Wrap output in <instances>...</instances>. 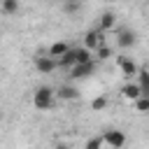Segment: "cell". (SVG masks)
Wrapping results in <instances>:
<instances>
[{
	"mask_svg": "<svg viewBox=\"0 0 149 149\" xmlns=\"http://www.w3.org/2000/svg\"><path fill=\"white\" fill-rule=\"evenodd\" d=\"M54 102H56V91H54L51 86H37V88H35V93H33V105H35V109H40V112L51 109Z\"/></svg>",
	"mask_w": 149,
	"mask_h": 149,
	"instance_id": "cell-1",
	"label": "cell"
},
{
	"mask_svg": "<svg viewBox=\"0 0 149 149\" xmlns=\"http://www.w3.org/2000/svg\"><path fill=\"white\" fill-rule=\"evenodd\" d=\"M33 65H35V70H37V72H42V74H51V72L58 68V61H56L54 56L44 54V56H35Z\"/></svg>",
	"mask_w": 149,
	"mask_h": 149,
	"instance_id": "cell-2",
	"label": "cell"
},
{
	"mask_svg": "<svg viewBox=\"0 0 149 149\" xmlns=\"http://www.w3.org/2000/svg\"><path fill=\"white\" fill-rule=\"evenodd\" d=\"M70 70V77L72 79H86L88 74L95 72V61H86V63H74L68 68Z\"/></svg>",
	"mask_w": 149,
	"mask_h": 149,
	"instance_id": "cell-3",
	"label": "cell"
},
{
	"mask_svg": "<svg viewBox=\"0 0 149 149\" xmlns=\"http://www.w3.org/2000/svg\"><path fill=\"white\" fill-rule=\"evenodd\" d=\"M102 140H105V144L112 147V149H119V147L126 144V135H123V130H116V128L105 130V133H102Z\"/></svg>",
	"mask_w": 149,
	"mask_h": 149,
	"instance_id": "cell-4",
	"label": "cell"
},
{
	"mask_svg": "<svg viewBox=\"0 0 149 149\" xmlns=\"http://www.w3.org/2000/svg\"><path fill=\"white\" fill-rule=\"evenodd\" d=\"M116 63H119V70H121V74H123L126 79L135 77V74H137V70H140V68H137V63H135L133 58H128V56H119V61H116Z\"/></svg>",
	"mask_w": 149,
	"mask_h": 149,
	"instance_id": "cell-5",
	"label": "cell"
},
{
	"mask_svg": "<svg viewBox=\"0 0 149 149\" xmlns=\"http://www.w3.org/2000/svg\"><path fill=\"white\" fill-rule=\"evenodd\" d=\"M102 35H105V33H102L100 28H98V30H88V33L84 35V47H86V49H91V51H95V49L105 42V37H102Z\"/></svg>",
	"mask_w": 149,
	"mask_h": 149,
	"instance_id": "cell-6",
	"label": "cell"
},
{
	"mask_svg": "<svg viewBox=\"0 0 149 149\" xmlns=\"http://www.w3.org/2000/svg\"><path fill=\"white\" fill-rule=\"evenodd\" d=\"M121 95H123V100H128V102H135V100L142 95V88H140V84H137V81H128V84H123V88H121Z\"/></svg>",
	"mask_w": 149,
	"mask_h": 149,
	"instance_id": "cell-7",
	"label": "cell"
},
{
	"mask_svg": "<svg viewBox=\"0 0 149 149\" xmlns=\"http://www.w3.org/2000/svg\"><path fill=\"white\" fill-rule=\"evenodd\" d=\"M116 44H119L121 49H130V47L135 44V33L128 30V28L119 30V35H116Z\"/></svg>",
	"mask_w": 149,
	"mask_h": 149,
	"instance_id": "cell-8",
	"label": "cell"
},
{
	"mask_svg": "<svg viewBox=\"0 0 149 149\" xmlns=\"http://www.w3.org/2000/svg\"><path fill=\"white\" fill-rule=\"evenodd\" d=\"M77 95H79V91L72 84H63V86L56 88V98L58 100H77Z\"/></svg>",
	"mask_w": 149,
	"mask_h": 149,
	"instance_id": "cell-9",
	"label": "cell"
},
{
	"mask_svg": "<svg viewBox=\"0 0 149 149\" xmlns=\"http://www.w3.org/2000/svg\"><path fill=\"white\" fill-rule=\"evenodd\" d=\"M72 54H74V63L93 61V51H91V49H86L84 44H81V47H72Z\"/></svg>",
	"mask_w": 149,
	"mask_h": 149,
	"instance_id": "cell-10",
	"label": "cell"
},
{
	"mask_svg": "<svg viewBox=\"0 0 149 149\" xmlns=\"http://www.w3.org/2000/svg\"><path fill=\"white\" fill-rule=\"evenodd\" d=\"M114 23H116V16H114L112 12H105V14L100 16V30H102V33L112 30V28H114Z\"/></svg>",
	"mask_w": 149,
	"mask_h": 149,
	"instance_id": "cell-11",
	"label": "cell"
},
{
	"mask_svg": "<svg viewBox=\"0 0 149 149\" xmlns=\"http://www.w3.org/2000/svg\"><path fill=\"white\" fill-rule=\"evenodd\" d=\"M68 49H70V44H68V42H54V44L49 47V51H47V54H49V56H54V58H61Z\"/></svg>",
	"mask_w": 149,
	"mask_h": 149,
	"instance_id": "cell-12",
	"label": "cell"
},
{
	"mask_svg": "<svg viewBox=\"0 0 149 149\" xmlns=\"http://www.w3.org/2000/svg\"><path fill=\"white\" fill-rule=\"evenodd\" d=\"M137 84L142 88V95H149V70H137Z\"/></svg>",
	"mask_w": 149,
	"mask_h": 149,
	"instance_id": "cell-13",
	"label": "cell"
},
{
	"mask_svg": "<svg viewBox=\"0 0 149 149\" xmlns=\"http://www.w3.org/2000/svg\"><path fill=\"white\" fill-rule=\"evenodd\" d=\"M19 7H21L19 0H0V9H2V14H7V16H9V14H16Z\"/></svg>",
	"mask_w": 149,
	"mask_h": 149,
	"instance_id": "cell-14",
	"label": "cell"
},
{
	"mask_svg": "<svg viewBox=\"0 0 149 149\" xmlns=\"http://www.w3.org/2000/svg\"><path fill=\"white\" fill-rule=\"evenodd\" d=\"M93 56H95L98 61H107V58L112 56V49H109V47H107V44L102 42V44H100V47H98V49L93 51Z\"/></svg>",
	"mask_w": 149,
	"mask_h": 149,
	"instance_id": "cell-15",
	"label": "cell"
},
{
	"mask_svg": "<svg viewBox=\"0 0 149 149\" xmlns=\"http://www.w3.org/2000/svg\"><path fill=\"white\" fill-rule=\"evenodd\" d=\"M133 105H135V109H137V112L147 114V112H149V95H140V98H137Z\"/></svg>",
	"mask_w": 149,
	"mask_h": 149,
	"instance_id": "cell-16",
	"label": "cell"
},
{
	"mask_svg": "<svg viewBox=\"0 0 149 149\" xmlns=\"http://www.w3.org/2000/svg\"><path fill=\"white\" fill-rule=\"evenodd\" d=\"M63 9H65L68 14H74V12L81 9V2H79V0H65V2H63Z\"/></svg>",
	"mask_w": 149,
	"mask_h": 149,
	"instance_id": "cell-17",
	"label": "cell"
},
{
	"mask_svg": "<svg viewBox=\"0 0 149 149\" xmlns=\"http://www.w3.org/2000/svg\"><path fill=\"white\" fill-rule=\"evenodd\" d=\"M105 107H107V98L98 95V98L91 100V109H93V112H100V109H105Z\"/></svg>",
	"mask_w": 149,
	"mask_h": 149,
	"instance_id": "cell-18",
	"label": "cell"
},
{
	"mask_svg": "<svg viewBox=\"0 0 149 149\" xmlns=\"http://www.w3.org/2000/svg\"><path fill=\"white\" fill-rule=\"evenodd\" d=\"M86 147H88V149H98V147H105V140H102V137H91V140L86 142Z\"/></svg>",
	"mask_w": 149,
	"mask_h": 149,
	"instance_id": "cell-19",
	"label": "cell"
},
{
	"mask_svg": "<svg viewBox=\"0 0 149 149\" xmlns=\"http://www.w3.org/2000/svg\"><path fill=\"white\" fill-rule=\"evenodd\" d=\"M0 119H2V109H0Z\"/></svg>",
	"mask_w": 149,
	"mask_h": 149,
	"instance_id": "cell-20",
	"label": "cell"
},
{
	"mask_svg": "<svg viewBox=\"0 0 149 149\" xmlns=\"http://www.w3.org/2000/svg\"><path fill=\"white\" fill-rule=\"evenodd\" d=\"M107 2H112V0H107Z\"/></svg>",
	"mask_w": 149,
	"mask_h": 149,
	"instance_id": "cell-21",
	"label": "cell"
}]
</instances>
